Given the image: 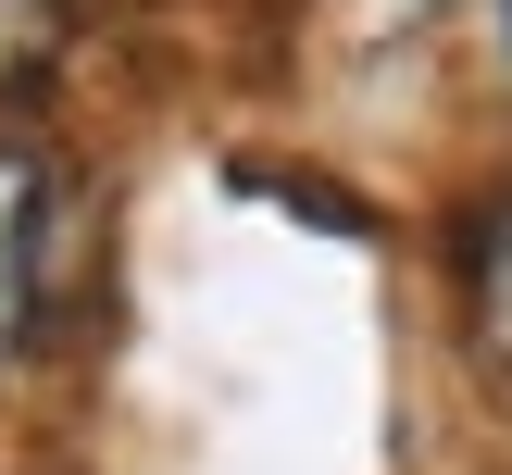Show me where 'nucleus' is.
<instances>
[{
	"label": "nucleus",
	"mask_w": 512,
	"mask_h": 475,
	"mask_svg": "<svg viewBox=\"0 0 512 475\" xmlns=\"http://www.w3.org/2000/svg\"><path fill=\"white\" fill-rule=\"evenodd\" d=\"M38 288H50V163L0 138V375L38 338Z\"/></svg>",
	"instance_id": "1"
},
{
	"label": "nucleus",
	"mask_w": 512,
	"mask_h": 475,
	"mask_svg": "<svg viewBox=\"0 0 512 475\" xmlns=\"http://www.w3.org/2000/svg\"><path fill=\"white\" fill-rule=\"evenodd\" d=\"M475 338L512 375V213H488V238H475Z\"/></svg>",
	"instance_id": "2"
},
{
	"label": "nucleus",
	"mask_w": 512,
	"mask_h": 475,
	"mask_svg": "<svg viewBox=\"0 0 512 475\" xmlns=\"http://www.w3.org/2000/svg\"><path fill=\"white\" fill-rule=\"evenodd\" d=\"M50 38H63V25H50V0H0V88H25V75L50 63Z\"/></svg>",
	"instance_id": "3"
},
{
	"label": "nucleus",
	"mask_w": 512,
	"mask_h": 475,
	"mask_svg": "<svg viewBox=\"0 0 512 475\" xmlns=\"http://www.w3.org/2000/svg\"><path fill=\"white\" fill-rule=\"evenodd\" d=\"M500 25H512V0H500Z\"/></svg>",
	"instance_id": "4"
}]
</instances>
